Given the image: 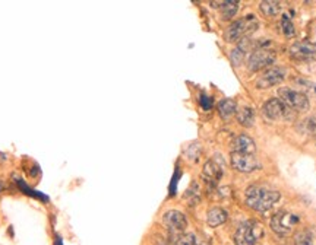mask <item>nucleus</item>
I'll list each match as a JSON object with an SVG mask.
<instances>
[{
    "instance_id": "1",
    "label": "nucleus",
    "mask_w": 316,
    "mask_h": 245,
    "mask_svg": "<svg viewBox=\"0 0 316 245\" xmlns=\"http://www.w3.org/2000/svg\"><path fill=\"white\" fill-rule=\"evenodd\" d=\"M280 199L281 194L277 190L268 188L267 185L255 184L246 190V204L256 212H265L271 209Z\"/></svg>"
},
{
    "instance_id": "2",
    "label": "nucleus",
    "mask_w": 316,
    "mask_h": 245,
    "mask_svg": "<svg viewBox=\"0 0 316 245\" xmlns=\"http://www.w3.org/2000/svg\"><path fill=\"white\" fill-rule=\"evenodd\" d=\"M264 237V228L259 222H246L239 226L234 235L236 245H258Z\"/></svg>"
},
{
    "instance_id": "3",
    "label": "nucleus",
    "mask_w": 316,
    "mask_h": 245,
    "mask_svg": "<svg viewBox=\"0 0 316 245\" xmlns=\"http://www.w3.org/2000/svg\"><path fill=\"white\" fill-rule=\"evenodd\" d=\"M258 28V21L253 15L245 16L242 19H237L231 23L224 32V38L227 43H234L239 41L240 38L249 35L250 32H253Z\"/></svg>"
},
{
    "instance_id": "4",
    "label": "nucleus",
    "mask_w": 316,
    "mask_h": 245,
    "mask_svg": "<svg viewBox=\"0 0 316 245\" xmlns=\"http://www.w3.org/2000/svg\"><path fill=\"white\" fill-rule=\"evenodd\" d=\"M300 218L297 215L289 213V212H278L275 216H272L271 219V229L281 235V237H287L293 232V228L299 223Z\"/></svg>"
},
{
    "instance_id": "5",
    "label": "nucleus",
    "mask_w": 316,
    "mask_h": 245,
    "mask_svg": "<svg viewBox=\"0 0 316 245\" xmlns=\"http://www.w3.org/2000/svg\"><path fill=\"white\" fill-rule=\"evenodd\" d=\"M278 95H280L281 101L292 110H297V111L309 110V98L299 90L290 89V88H280Z\"/></svg>"
},
{
    "instance_id": "6",
    "label": "nucleus",
    "mask_w": 316,
    "mask_h": 245,
    "mask_svg": "<svg viewBox=\"0 0 316 245\" xmlns=\"http://www.w3.org/2000/svg\"><path fill=\"white\" fill-rule=\"evenodd\" d=\"M267 45H270V43L262 44L259 47V50L252 53V56L249 57L248 62L249 70L258 72V70H261L264 67L271 66L272 63L275 62V53L272 50H268Z\"/></svg>"
},
{
    "instance_id": "7",
    "label": "nucleus",
    "mask_w": 316,
    "mask_h": 245,
    "mask_svg": "<svg viewBox=\"0 0 316 245\" xmlns=\"http://www.w3.org/2000/svg\"><path fill=\"white\" fill-rule=\"evenodd\" d=\"M264 114L270 120H290L293 118V110L287 107L281 99L272 98L265 102L264 105Z\"/></svg>"
},
{
    "instance_id": "8",
    "label": "nucleus",
    "mask_w": 316,
    "mask_h": 245,
    "mask_svg": "<svg viewBox=\"0 0 316 245\" xmlns=\"http://www.w3.org/2000/svg\"><path fill=\"white\" fill-rule=\"evenodd\" d=\"M231 166L239 172H252L259 166V163L250 154L231 152Z\"/></svg>"
},
{
    "instance_id": "9",
    "label": "nucleus",
    "mask_w": 316,
    "mask_h": 245,
    "mask_svg": "<svg viewBox=\"0 0 316 245\" xmlns=\"http://www.w3.org/2000/svg\"><path fill=\"white\" fill-rule=\"evenodd\" d=\"M162 222L173 234H181L187 228V219L179 210L165 212L164 216H162Z\"/></svg>"
},
{
    "instance_id": "10",
    "label": "nucleus",
    "mask_w": 316,
    "mask_h": 245,
    "mask_svg": "<svg viewBox=\"0 0 316 245\" xmlns=\"http://www.w3.org/2000/svg\"><path fill=\"white\" fill-rule=\"evenodd\" d=\"M284 79H286V70H284V69H281V67H271V69H268V70L261 76V79L258 81V88H259V89L271 88L274 85L281 83Z\"/></svg>"
},
{
    "instance_id": "11",
    "label": "nucleus",
    "mask_w": 316,
    "mask_h": 245,
    "mask_svg": "<svg viewBox=\"0 0 316 245\" xmlns=\"http://www.w3.org/2000/svg\"><path fill=\"white\" fill-rule=\"evenodd\" d=\"M231 148H233V152H239V154H250V155L256 151L255 142L249 137L248 134H240V136H236V137L231 140Z\"/></svg>"
},
{
    "instance_id": "12",
    "label": "nucleus",
    "mask_w": 316,
    "mask_h": 245,
    "mask_svg": "<svg viewBox=\"0 0 316 245\" xmlns=\"http://www.w3.org/2000/svg\"><path fill=\"white\" fill-rule=\"evenodd\" d=\"M290 54L294 59H309L316 56V44L315 43H296L290 47Z\"/></svg>"
},
{
    "instance_id": "13",
    "label": "nucleus",
    "mask_w": 316,
    "mask_h": 245,
    "mask_svg": "<svg viewBox=\"0 0 316 245\" xmlns=\"http://www.w3.org/2000/svg\"><path fill=\"white\" fill-rule=\"evenodd\" d=\"M227 219H228V213L221 207H212L206 215V223L211 228H217V226L226 223Z\"/></svg>"
},
{
    "instance_id": "14",
    "label": "nucleus",
    "mask_w": 316,
    "mask_h": 245,
    "mask_svg": "<svg viewBox=\"0 0 316 245\" xmlns=\"http://www.w3.org/2000/svg\"><path fill=\"white\" fill-rule=\"evenodd\" d=\"M221 175H223V171H221V168L214 161H208L205 163V166H203V177H205L208 184L215 185L217 181L221 178Z\"/></svg>"
},
{
    "instance_id": "15",
    "label": "nucleus",
    "mask_w": 316,
    "mask_h": 245,
    "mask_svg": "<svg viewBox=\"0 0 316 245\" xmlns=\"http://www.w3.org/2000/svg\"><path fill=\"white\" fill-rule=\"evenodd\" d=\"M237 111V102L234 99H230V98H226L223 99L220 104H218V112L223 118H230L233 117Z\"/></svg>"
},
{
    "instance_id": "16",
    "label": "nucleus",
    "mask_w": 316,
    "mask_h": 245,
    "mask_svg": "<svg viewBox=\"0 0 316 245\" xmlns=\"http://www.w3.org/2000/svg\"><path fill=\"white\" fill-rule=\"evenodd\" d=\"M221 4V16L224 21H230L231 18H234V15L239 10V1H220Z\"/></svg>"
},
{
    "instance_id": "17",
    "label": "nucleus",
    "mask_w": 316,
    "mask_h": 245,
    "mask_svg": "<svg viewBox=\"0 0 316 245\" xmlns=\"http://www.w3.org/2000/svg\"><path fill=\"white\" fill-rule=\"evenodd\" d=\"M237 120L242 126L245 127H250L255 121V111L250 107H245L240 111H237Z\"/></svg>"
},
{
    "instance_id": "18",
    "label": "nucleus",
    "mask_w": 316,
    "mask_h": 245,
    "mask_svg": "<svg viewBox=\"0 0 316 245\" xmlns=\"http://www.w3.org/2000/svg\"><path fill=\"white\" fill-rule=\"evenodd\" d=\"M261 10L267 16H275L281 12V6L278 1H262L261 3Z\"/></svg>"
},
{
    "instance_id": "19",
    "label": "nucleus",
    "mask_w": 316,
    "mask_h": 245,
    "mask_svg": "<svg viewBox=\"0 0 316 245\" xmlns=\"http://www.w3.org/2000/svg\"><path fill=\"white\" fill-rule=\"evenodd\" d=\"M281 29H283L284 35L289 37V38L294 37V34H296L293 22H292V19L287 15H283V18H281Z\"/></svg>"
},
{
    "instance_id": "20",
    "label": "nucleus",
    "mask_w": 316,
    "mask_h": 245,
    "mask_svg": "<svg viewBox=\"0 0 316 245\" xmlns=\"http://www.w3.org/2000/svg\"><path fill=\"white\" fill-rule=\"evenodd\" d=\"M294 244L296 245H315L314 244V240L311 237L309 232L306 231H302V232H297L294 235Z\"/></svg>"
},
{
    "instance_id": "21",
    "label": "nucleus",
    "mask_w": 316,
    "mask_h": 245,
    "mask_svg": "<svg viewBox=\"0 0 316 245\" xmlns=\"http://www.w3.org/2000/svg\"><path fill=\"white\" fill-rule=\"evenodd\" d=\"M303 127L308 133L316 134V118H308L303 121Z\"/></svg>"
},
{
    "instance_id": "22",
    "label": "nucleus",
    "mask_w": 316,
    "mask_h": 245,
    "mask_svg": "<svg viewBox=\"0 0 316 245\" xmlns=\"http://www.w3.org/2000/svg\"><path fill=\"white\" fill-rule=\"evenodd\" d=\"M201 104H202L203 110H209L212 107V99L209 96H206V95H202L201 96Z\"/></svg>"
},
{
    "instance_id": "23",
    "label": "nucleus",
    "mask_w": 316,
    "mask_h": 245,
    "mask_svg": "<svg viewBox=\"0 0 316 245\" xmlns=\"http://www.w3.org/2000/svg\"><path fill=\"white\" fill-rule=\"evenodd\" d=\"M193 245H211V243H209L208 240H205V238H198V237L195 235V241H193Z\"/></svg>"
},
{
    "instance_id": "24",
    "label": "nucleus",
    "mask_w": 316,
    "mask_h": 245,
    "mask_svg": "<svg viewBox=\"0 0 316 245\" xmlns=\"http://www.w3.org/2000/svg\"><path fill=\"white\" fill-rule=\"evenodd\" d=\"M1 190H4V181L0 178V191H1Z\"/></svg>"
}]
</instances>
